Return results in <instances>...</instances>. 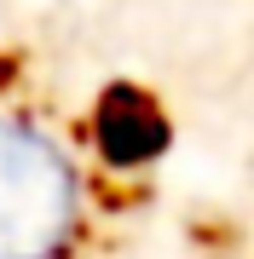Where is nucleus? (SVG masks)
Wrapping results in <instances>:
<instances>
[{
    "mask_svg": "<svg viewBox=\"0 0 254 259\" xmlns=\"http://www.w3.org/2000/svg\"><path fill=\"white\" fill-rule=\"evenodd\" d=\"M76 167L35 121L0 115V259H52L76 236Z\"/></svg>",
    "mask_w": 254,
    "mask_h": 259,
    "instance_id": "obj_1",
    "label": "nucleus"
}]
</instances>
